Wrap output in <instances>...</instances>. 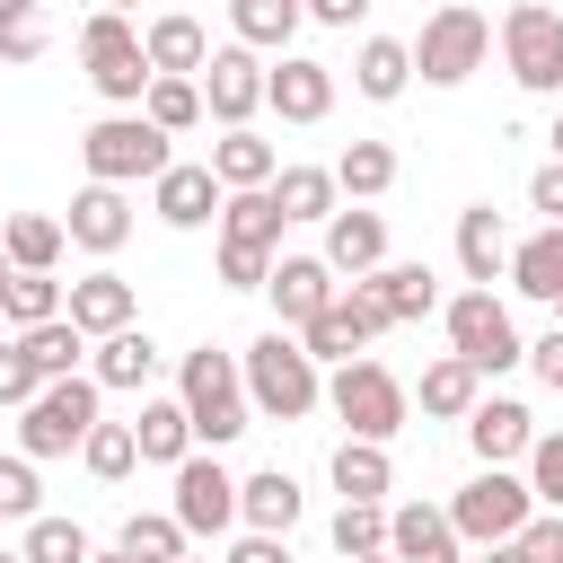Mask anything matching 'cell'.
<instances>
[{"mask_svg":"<svg viewBox=\"0 0 563 563\" xmlns=\"http://www.w3.org/2000/svg\"><path fill=\"white\" fill-rule=\"evenodd\" d=\"M79 466H88L97 484H123V475L141 466V440H132V422H97V431H88V449H79Z\"/></svg>","mask_w":563,"mask_h":563,"instance_id":"obj_43","label":"cell"},{"mask_svg":"<svg viewBox=\"0 0 563 563\" xmlns=\"http://www.w3.org/2000/svg\"><path fill=\"white\" fill-rule=\"evenodd\" d=\"M387 185H396V150H387V141H352V150L334 158V194H343V202L369 211Z\"/></svg>","mask_w":563,"mask_h":563,"instance_id":"obj_34","label":"cell"},{"mask_svg":"<svg viewBox=\"0 0 563 563\" xmlns=\"http://www.w3.org/2000/svg\"><path fill=\"white\" fill-rule=\"evenodd\" d=\"M325 475H334L343 501H378V510H387V493H396V457L369 449V440H334V466H325Z\"/></svg>","mask_w":563,"mask_h":563,"instance_id":"obj_27","label":"cell"},{"mask_svg":"<svg viewBox=\"0 0 563 563\" xmlns=\"http://www.w3.org/2000/svg\"><path fill=\"white\" fill-rule=\"evenodd\" d=\"M132 440H141V466H167V475L194 457V422H185V405H176V396H141Z\"/></svg>","mask_w":563,"mask_h":563,"instance_id":"obj_25","label":"cell"},{"mask_svg":"<svg viewBox=\"0 0 563 563\" xmlns=\"http://www.w3.org/2000/svg\"><path fill=\"white\" fill-rule=\"evenodd\" d=\"M369 563H387V554H369Z\"/></svg>","mask_w":563,"mask_h":563,"instance_id":"obj_63","label":"cell"},{"mask_svg":"<svg viewBox=\"0 0 563 563\" xmlns=\"http://www.w3.org/2000/svg\"><path fill=\"white\" fill-rule=\"evenodd\" d=\"M413 396H422V413H431V422H466V413L484 405V378H475L457 352H440V361L422 369V387H413Z\"/></svg>","mask_w":563,"mask_h":563,"instance_id":"obj_30","label":"cell"},{"mask_svg":"<svg viewBox=\"0 0 563 563\" xmlns=\"http://www.w3.org/2000/svg\"><path fill=\"white\" fill-rule=\"evenodd\" d=\"M229 563H290V537H238Z\"/></svg>","mask_w":563,"mask_h":563,"instance_id":"obj_54","label":"cell"},{"mask_svg":"<svg viewBox=\"0 0 563 563\" xmlns=\"http://www.w3.org/2000/svg\"><path fill=\"white\" fill-rule=\"evenodd\" d=\"M325 405H334L343 440H369V449H387V440L413 422V387H405L387 361H352V369H334V378H325Z\"/></svg>","mask_w":563,"mask_h":563,"instance_id":"obj_4","label":"cell"},{"mask_svg":"<svg viewBox=\"0 0 563 563\" xmlns=\"http://www.w3.org/2000/svg\"><path fill=\"white\" fill-rule=\"evenodd\" d=\"M554 325H563V299H554Z\"/></svg>","mask_w":563,"mask_h":563,"instance_id":"obj_59","label":"cell"},{"mask_svg":"<svg viewBox=\"0 0 563 563\" xmlns=\"http://www.w3.org/2000/svg\"><path fill=\"white\" fill-rule=\"evenodd\" d=\"M264 299H273V325H282V334H308V325L343 299V282H334L325 255H282L273 282H264Z\"/></svg>","mask_w":563,"mask_h":563,"instance_id":"obj_11","label":"cell"},{"mask_svg":"<svg viewBox=\"0 0 563 563\" xmlns=\"http://www.w3.org/2000/svg\"><path fill=\"white\" fill-rule=\"evenodd\" d=\"M70 308V290L53 282V273H0V317L18 325V334H35V325H53Z\"/></svg>","mask_w":563,"mask_h":563,"instance_id":"obj_33","label":"cell"},{"mask_svg":"<svg viewBox=\"0 0 563 563\" xmlns=\"http://www.w3.org/2000/svg\"><path fill=\"white\" fill-rule=\"evenodd\" d=\"M334 554H343V563L387 554V510H378V501H343V510H334Z\"/></svg>","mask_w":563,"mask_h":563,"instance_id":"obj_44","label":"cell"},{"mask_svg":"<svg viewBox=\"0 0 563 563\" xmlns=\"http://www.w3.org/2000/svg\"><path fill=\"white\" fill-rule=\"evenodd\" d=\"M0 273H9V246H0Z\"/></svg>","mask_w":563,"mask_h":563,"instance_id":"obj_60","label":"cell"},{"mask_svg":"<svg viewBox=\"0 0 563 563\" xmlns=\"http://www.w3.org/2000/svg\"><path fill=\"white\" fill-rule=\"evenodd\" d=\"M79 62H88V88L114 106V114H141V97H150V53H141V26L123 18V9H97L88 26H79Z\"/></svg>","mask_w":563,"mask_h":563,"instance_id":"obj_5","label":"cell"},{"mask_svg":"<svg viewBox=\"0 0 563 563\" xmlns=\"http://www.w3.org/2000/svg\"><path fill=\"white\" fill-rule=\"evenodd\" d=\"M528 211H545V229H563V158H545L528 176Z\"/></svg>","mask_w":563,"mask_h":563,"instance_id":"obj_52","label":"cell"},{"mask_svg":"<svg viewBox=\"0 0 563 563\" xmlns=\"http://www.w3.org/2000/svg\"><path fill=\"white\" fill-rule=\"evenodd\" d=\"M387 563H466L449 501H387Z\"/></svg>","mask_w":563,"mask_h":563,"instance_id":"obj_14","label":"cell"},{"mask_svg":"<svg viewBox=\"0 0 563 563\" xmlns=\"http://www.w3.org/2000/svg\"><path fill=\"white\" fill-rule=\"evenodd\" d=\"M97 396H106L97 378H53V387L18 413V457H26V466H44V457L88 449V431L106 422V413H97Z\"/></svg>","mask_w":563,"mask_h":563,"instance_id":"obj_6","label":"cell"},{"mask_svg":"<svg viewBox=\"0 0 563 563\" xmlns=\"http://www.w3.org/2000/svg\"><path fill=\"white\" fill-rule=\"evenodd\" d=\"M273 264H282V255H264V246H229V238H220V282H229V290H264Z\"/></svg>","mask_w":563,"mask_h":563,"instance_id":"obj_49","label":"cell"},{"mask_svg":"<svg viewBox=\"0 0 563 563\" xmlns=\"http://www.w3.org/2000/svg\"><path fill=\"white\" fill-rule=\"evenodd\" d=\"M343 308H352V325H361V343H378V334L396 325V317L378 308V290H369V282H343Z\"/></svg>","mask_w":563,"mask_h":563,"instance_id":"obj_51","label":"cell"},{"mask_svg":"<svg viewBox=\"0 0 563 563\" xmlns=\"http://www.w3.org/2000/svg\"><path fill=\"white\" fill-rule=\"evenodd\" d=\"M273 202H282V220H334V211H343L334 167H282V176H273Z\"/></svg>","mask_w":563,"mask_h":563,"instance_id":"obj_37","label":"cell"},{"mask_svg":"<svg viewBox=\"0 0 563 563\" xmlns=\"http://www.w3.org/2000/svg\"><path fill=\"white\" fill-rule=\"evenodd\" d=\"M238 519H246V537H290L299 528V475H282V466L238 475Z\"/></svg>","mask_w":563,"mask_h":563,"instance_id":"obj_23","label":"cell"},{"mask_svg":"<svg viewBox=\"0 0 563 563\" xmlns=\"http://www.w3.org/2000/svg\"><path fill=\"white\" fill-rule=\"evenodd\" d=\"M493 44H501V70H510L528 97H563V9L519 0V9H501Z\"/></svg>","mask_w":563,"mask_h":563,"instance_id":"obj_8","label":"cell"},{"mask_svg":"<svg viewBox=\"0 0 563 563\" xmlns=\"http://www.w3.org/2000/svg\"><path fill=\"white\" fill-rule=\"evenodd\" d=\"M299 352H308L317 369H325V361H334V369H352V352H369V343H361V325H352V308L334 299V308H325V317H317V325L299 334Z\"/></svg>","mask_w":563,"mask_h":563,"instance_id":"obj_42","label":"cell"},{"mask_svg":"<svg viewBox=\"0 0 563 563\" xmlns=\"http://www.w3.org/2000/svg\"><path fill=\"white\" fill-rule=\"evenodd\" d=\"M554 158H563V114H554Z\"/></svg>","mask_w":563,"mask_h":563,"instance_id":"obj_58","label":"cell"},{"mask_svg":"<svg viewBox=\"0 0 563 563\" xmlns=\"http://www.w3.org/2000/svg\"><path fill=\"white\" fill-rule=\"evenodd\" d=\"M62 229H70V246H79V255H114V246L132 238V202H123L114 185H79V194H70V211H62Z\"/></svg>","mask_w":563,"mask_h":563,"instance_id":"obj_20","label":"cell"},{"mask_svg":"<svg viewBox=\"0 0 563 563\" xmlns=\"http://www.w3.org/2000/svg\"><path fill=\"white\" fill-rule=\"evenodd\" d=\"M88 378H97V387H150V378H158V343H150L141 325H123V334H106V343H97Z\"/></svg>","mask_w":563,"mask_h":563,"instance_id":"obj_32","label":"cell"},{"mask_svg":"<svg viewBox=\"0 0 563 563\" xmlns=\"http://www.w3.org/2000/svg\"><path fill=\"white\" fill-rule=\"evenodd\" d=\"M185 563H202V554H185Z\"/></svg>","mask_w":563,"mask_h":563,"instance_id":"obj_64","label":"cell"},{"mask_svg":"<svg viewBox=\"0 0 563 563\" xmlns=\"http://www.w3.org/2000/svg\"><path fill=\"white\" fill-rule=\"evenodd\" d=\"M484 53H493V18H484V9H466V0L431 9V18H422V35H413V70H422L431 88L475 79V70H484Z\"/></svg>","mask_w":563,"mask_h":563,"instance_id":"obj_9","label":"cell"},{"mask_svg":"<svg viewBox=\"0 0 563 563\" xmlns=\"http://www.w3.org/2000/svg\"><path fill=\"white\" fill-rule=\"evenodd\" d=\"M0 246H9V273H53L62 246H70V229L53 211H9L0 220Z\"/></svg>","mask_w":563,"mask_h":563,"instance_id":"obj_26","label":"cell"},{"mask_svg":"<svg viewBox=\"0 0 563 563\" xmlns=\"http://www.w3.org/2000/svg\"><path fill=\"white\" fill-rule=\"evenodd\" d=\"M282 229H290V220H282L273 194H229V202H220V238H229V246H264V255H282Z\"/></svg>","mask_w":563,"mask_h":563,"instance_id":"obj_35","label":"cell"},{"mask_svg":"<svg viewBox=\"0 0 563 563\" xmlns=\"http://www.w3.org/2000/svg\"><path fill=\"white\" fill-rule=\"evenodd\" d=\"M211 176H220V194H273L282 158H273V141H255V132H220V141H211Z\"/></svg>","mask_w":563,"mask_h":563,"instance_id":"obj_24","label":"cell"},{"mask_svg":"<svg viewBox=\"0 0 563 563\" xmlns=\"http://www.w3.org/2000/svg\"><path fill=\"white\" fill-rule=\"evenodd\" d=\"M475 563H528V554H519V545H484Z\"/></svg>","mask_w":563,"mask_h":563,"instance_id":"obj_56","label":"cell"},{"mask_svg":"<svg viewBox=\"0 0 563 563\" xmlns=\"http://www.w3.org/2000/svg\"><path fill=\"white\" fill-rule=\"evenodd\" d=\"M0 343H9V317H0Z\"/></svg>","mask_w":563,"mask_h":563,"instance_id":"obj_62","label":"cell"},{"mask_svg":"<svg viewBox=\"0 0 563 563\" xmlns=\"http://www.w3.org/2000/svg\"><path fill=\"white\" fill-rule=\"evenodd\" d=\"M528 493H537V510H563V431H537V449H528Z\"/></svg>","mask_w":563,"mask_h":563,"instance_id":"obj_46","label":"cell"},{"mask_svg":"<svg viewBox=\"0 0 563 563\" xmlns=\"http://www.w3.org/2000/svg\"><path fill=\"white\" fill-rule=\"evenodd\" d=\"M361 9H369V0H308V18H317V26H352Z\"/></svg>","mask_w":563,"mask_h":563,"instance_id":"obj_55","label":"cell"},{"mask_svg":"<svg viewBox=\"0 0 563 563\" xmlns=\"http://www.w3.org/2000/svg\"><path fill=\"white\" fill-rule=\"evenodd\" d=\"M466 449H475L484 466H510V457L537 449V413H528L519 396H484V405L466 413Z\"/></svg>","mask_w":563,"mask_h":563,"instance_id":"obj_18","label":"cell"},{"mask_svg":"<svg viewBox=\"0 0 563 563\" xmlns=\"http://www.w3.org/2000/svg\"><path fill=\"white\" fill-rule=\"evenodd\" d=\"M440 317H449V352H457L475 378H501V369L528 361V343H519V325H510V308H501L493 290H457Z\"/></svg>","mask_w":563,"mask_h":563,"instance_id":"obj_10","label":"cell"},{"mask_svg":"<svg viewBox=\"0 0 563 563\" xmlns=\"http://www.w3.org/2000/svg\"><path fill=\"white\" fill-rule=\"evenodd\" d=\"M369 290H378V308H387L396 325H413V317H431V308H440L431 264H378V273H369Z\"/></svg>","mask_w":563,"mask_h":563,"instance_id":"obj_36","label":"cell"},{"mask_svg":"<svg viewBox=\"0 0 563 563\" xmlns=\"http://www.w3.org/2000/svg\"><path fill=\"white\" fill-rule=\"evenodd\" d=\"M167 519H176L185 537H220V528H238V475H229L220 457H185V466H176V501H167Z\"/></svg>","mask_w":563,"mask_h":563,"instance_id":"obj_12","label":"cell"},{"mask_svg":"<svg viewBox=\"0 0 563 563\" xmlns=\"http://www.w3.org/2000/svg\"><path fill=\"white\" fill-rule=\"evenodd\" d=\"M510 290L519 299H563V229H537V238H519L510 246Z\"/></svg>","mask_w":563,"mask_h":563,"instance_id":"obj_31","label":"cell"},{"mask_svg":"<svg viewBox=\"0 0 563 563\" xmlns=\"http://www.w3.org/2000/svg\"><path fill=\"white\" fill-rule=\"evenodd\" d=\"M238 369H246V405H255V413H273V422H308V413L325 405L317 361H308V352H299V334H282V325H264V334L238 352Z\"/></svg>","mask_w":563,"mask_h":563,"instance_id":"obj_2","label":"cell"},{"mask_svg":"<svg viewBox=\"0 0 563 563\" xmlns=\"http://www.w3.org/2000/svg\"><path fill=\"white\" fill-rule=\"evenodd\" d=\"M528 519H537V493H528V475H510V466H484L475 484L449 493V528H457V545H519Z\"/></svg>","mask_w":563,"mask_h":563,"instance_id":"obj_7","label":"cell"},{"mask_svg":"<svg viewBox=\"0 0 563 563\" xmlns=\"http://www.w3.org/2000/svg\"><path fill=\"white\" fill-rule=\"evenodd\" d=\"M229 35L264 62V53H290L299 35V0H229Z\"/></svg>","mask_w":563,"mask_h":563,"instance_id":"obj_28","label":"cell"},{"mask_svg":"<svg viewBox=\"0 0 563 563\" xmlns=\"http://www.w3.org/2000/svg\"><path fill=\"white\" fill-rule=\"evenodd\" d=\"M35 396H44V378H35V361H26V343L9 334V343H0V405H9V413H26Z\"/></svg>","mask_w":563,"mask_h":563,"instance_id":"obj_47","label":"cell"},{"mask_svg":"<svg viewBox=\"0 0 563 563\" xmlns=\"http://www.w3.org/2000/svg\"><path fill=\"white\" fill-rule=\"evenodd\" d=\"M352 88H361L369 106H396V97L413 88V44H396V35H369V44H361V62H352Z\"/></svg>","mask_w":563,"mask_h":563,"instance_id":"obj_29","label":"cell"},{"mask_svg":"<svg viewBox=\"0 0 563 563\" xmlns=\"http://www.w3.org/2000/svg\"><path fill=\"white\" fill-rule=\"evenodd\" d=\"M35 501H44L35 466H26V457H0V519H44Z\"/></svg>","mask_w":563,"mask_h":563,"instance_id":"obj_48","label":"cell"},{"mask_svg":"<svg viewBox=\"0 0 563 563\" xmlns=\"http://www.w3.org/2000/svg\"><path fill=\"white\" fill-rule=\"evenodd\" d=\"M264 70H273V62H255L246 44H220L211 70H202V114H211L220 132H246V114L264 106Z\"/></svg>","mask_w":563,"mask_h":563,"instance_id":"obj_13","label":"cell"},{"mask_svg":"<svg viewBox=\"0 0 563 563\" xmlns=\"http://www.w3.org/2000/svg\"><path fill=\"white\" fill-rule=\"evenodd\" d=\"M97 563H132V554H123V545H97Z\"/></svg>","mask_w":563,"mask_h":563,"instance_id":"obj_57","label":"cell"},{"mask_svg":"<svg viewBox=\"0 0 563 563\" xmlns=\"http://www.w3.org/2000/svg\"><path fill=\"white\" fill-rule=\"evenodd\" d=\"M79 167H88V185H158L167 167H176V150H167V132L150 123V114H97L88 132H79Z\"/></svg>","mask_w":563,"mask_h":563,"instance_id":"obj_3","label":"cell"},{"mask_svg":"<svg viewBox=\"0 0 563 563\" xmlns=\"http://www.w3.org/2000/svg\"><path fill=\"white\" fill-rule=\"evenodd\" d=\"M457 264H466L475 290H493V282L510 273V229H501L493 202H466V211H457Z\"/></svg>","mask_w":563,"mask_h":563,"instance_id":"obj_22","label":"cell"},{"mask_svg":"<svg viewBox=\"0 0 563 563\" xmlns=\"http://www.w3.org/2000/svg\"><path fill=\"white\" fill-rule=\"evenodd\" d=\"M141 53H150L158 79H202V70H211V35H202V18H185V9L150 18V26H141Z\"/></svg>","mask_w":563,"mask_h":563,"instance_id":"obj_19","label":"cell"},{"mask_svg":"<svg viewBox=\"0 0 563 563\" xmlns=\"http://www.w3.org/2000/svg\"><path fill=\"white\" fill-rule=\"evenodd\" d=\"M220 202H229V194H220L211 158H176V167L150 185V211H158L167 229H211V220H220Z\"/></svg>","mask_w":563,"mask_h":563,"instance_id":"obj_16","label":"cell"},{"mask_svg":"<svg viewBox=\"0 0 563 563\" xmlns=\"http://www.w3.org/2000/svg\"><path fill=\"white\" fill-rule=\"evenodd\" d=\"M141 114H150L167 141H176V132H194V123H202V79H150Z\"/></svg>","mask_w":563,"mask_h":563,"instance_id":"obj_41","label":"cell"},{"mask_svg":"<svg viewBox=\"0 0 563 563\" xmlns=\"http://www.w3.org/2000/svg\"><path fill=\"white\" fill-rule=\"evenodd\" d=\"M325 264H334V282L352 273V282H369L378 264H387V220L378 211H361V202H343L334 220H325Z\"/></svg>","mask_w":563,"mask_h":563,"instance_id":"obj_21","label":"cell"},{"mask_svg":"<svg viewBox=\"0 0 563 563\" xmlns=\"http://www.w3.org/2000/svg\"><path fill=\"white\" fill-rule=\"evenodd\" d=\"M26 563H97V537L79 519H26Z\"/></svg>","mask_w":563,"mask_h":563,"instance_id":"obj_40","label":"cell"},{"mask_svg":"<svg viewBox=\"0 0 563 563\" xmlns=\"http://www.w3.org/2000/svg\"><path fill=\"white\" fill-rule=\"evenodd\" d=\"M53 44V18L35 0H0V62H35Z\"/></svg>","mask_w":563,"mask_h":563,"instance_id":"obj_45","label":"cell"},{"mask_svg":"<svg viewBox=\"0 0 563 563\" xmlns=\"http://www.w3.org/2000/svg\"><path fill=\"white\" fill-rule=\"evenodd\" d=\"M18 343H26V361H35V378H44V387H53V378H88V369H79V352H97L70 317H53V325H35V334H18Z\"/></svg>","mask_w":563,"mask_h":563,"instance_id":"obj_38","label":"cell"},{"mask_svg":"<svg viewBox=\"0 0 563 563\" xmlns=\"http://www.w3.org/2000/svg\"><path fill=\"white\" fill-rule=\"evenodd\" d=\"M176 405H185V422H194V440L220 457L238 431H255V405H246V369H238V352H220V343H194L185 352V369H176Z\"/></svg>","mask_w":563,"mask_h":563,"instance_id":"obj_1","label":"cell"},{"mask_svg":"<svg viewBox=\"0 0 563 563\" xmlns=\"http://www.w3.org/2000/svg\"><path fill=\"white\" fill-rule=\"evenodd\" d=\"M88 343H106V334H123V325H141V299H132V282L114 273V264H97V273H79L70 282V308H62Z\"/></svg>","mask_w":563,"mask_h":563,"instance_id":"obj_17","label":"cell"},{"mask_svg":"<svg viewBox=\"0 0 563 563\" xmlns=\"http://www.w3.org/2000/svg\"><path fill=\"white\" fill-rule=\"evenodd\" d=\"M132 563H185V528L167 519V510H132L123 519V537H114Z\"/></svg>","mask_w":563,"mask_h":563,"instance_id":"obj_39","label":"cell"},{"mask_svg":"<svg viewBox=\"0 0 563 563\" xmlns=\"http://www.w3.org/2000/svg\"><path fill=\"white\" fill-rule=\"evenodd\" d=\"M264 106H273L282 123H325V114H334V70H325L317 53H282V62L264 70Z\"/></svg>","mask_w":563,"mask_h":563,"instance_id":"obj_15","label":"cell"},{"mask_svg":"<svg viewBox=\"0 0 563 563\" xmlns=\"http://www.w3.org/2000/svg\"><path fill=\"white\" fill-rule=\"evenodd\" d=\"M519 554H528V563H563V510H537V519L519 528Z\"/></svg>","mask_w":563,"mask_h":563,"instance_id":"obj_50","label":"cell"},{"mask_svg":"<svg viewBox=\"0 0 563 563\" xmlns=\"http://www.w3.org/2000/svg\"><path fill=\"white\" fill-rule=\"evenodd\" d=\"M528 369H537L545 387H563V325H545V334L528 343Z\"/></svg>","mask_w":563,"mask_h":563,"instance_id":"obj_53","label":"cell"},{"mask_svg":"<svg viewBox=\"0 0 563 563\" xmlns=\"http://www.w3.org/2000/svg\"><path fill=\"white\" fill-rule=\"evenodd\" d=\"M0 563H26V554H0Z\"/></svg>","mask_w":563,"mask_h":563,"instance_id":"obj_61","label":"cell"}]
</instances>
